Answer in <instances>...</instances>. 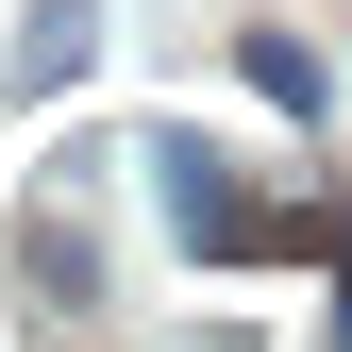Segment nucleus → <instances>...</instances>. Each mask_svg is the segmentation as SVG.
<instances>
[{"mask_svg": "<svg viewBox=\"0 0 352 352\" xmlns=\"http://www.w3.org/2000/svg\"><path fill=\"white\" fill-rule=\"evenodd\" d=\"M118 185H135L151 235L201 252V269H269V252H319V235H336L319 201H269L252 151H218V135H118Z\"/></svg>", "mask_w": 352, "mask_h": 352, "instance_id": "f257e3e1", "label": "nucleus"}, {"mask_svg": "<svg viewBox=\"0 0 352 352\" xmlns=\"http://www.w3.org/2000/svg\"><path fill=\"white\" fill-rule=\"evenodd\" d=\"M252 84H269V101H285V118H336V67H319V51H302V34H252Z\"/></svg>", "mask_w": 352, "mask_h": 352, "instance_id": "f03ea898", "label": "nucleus"}, {"mask_svg": "<svg viewBox=\"0 0 352 352\" xmlns=\"http://www.w3.org/2000/svg\"><path fill=\"white\" fill-rule=\"evenodd\" d=\"M84 51H101V0H34V84H67Z\"/></svg>", "mask_w": 352, "mask_h": 352, "instance_id": "7ed1b4c3", "label": "nucleus"}, {"mask_svg": "<svg viewBox=\"0 0 352 352\" xmlns=\"http://www.w3.org/2000/svg\"><path fill=\"white\" fill-rule=\"evenodd\" d=\"M151 352H269V336H252V319H218V336H151Z\"/></svg>", "mask_w": 352, "mask_h": 352, "instance_id": "20e7f679", "label": "nucleus"}]
</instances>
